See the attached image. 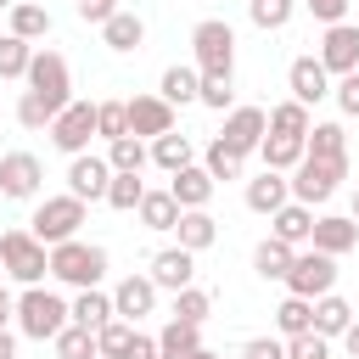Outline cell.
<instances>
[{
	"label": "cell",
	"instance_id": "cell-1",
	"mask_svg": "<svg viewBox=\"0 0 359 359\" xmlns=\"http://www.w3.org/2000/svg\"><path fill=\"white\" fill-rule=\"evenodd\" d=\"M11 320H17V331H22L28 342H56V337L73 325V320H67V303H62L56 292H45V286H22Z\"/></svg>",
	"mask_w": 359,
	"mask_h": 359
},
{
	"label": "cell",
	"instance_id": "cell-2",
	"mask_svg": "<svg viewBox=\"0 0 359 359\" xmlns=\"http://www.w3.org/2000/svg\"><path fill=\"white\" fill-rule=\"evenodd\" d=\"M50 275L62 280V286H79V292H90V286H101V275H107V247H95V241H62V247H50Z\"/></svg>",
	"mask_w": 359,
	"mask_h": 359
},
{
	"label": "cell",
	"instance_id": "cell-3",
	"mask_svg": "<svg viewBox=\"0 0 359 359\" xmlns=\"http://www.w3.org/2000/svg\"><path fill=\"white\" fill-rule=\"evenodd\" d=\"M79 224H84V202L79 196H45L34 208V219H28V236L39 247H62V241L79 236Z\"/></svg>",
	"mask_w": 359,
	"mask_h": 359
},
{
	"label": "cell",
	"instance_id": "cell-4",
	"mask_svg": "<svg viewBox=\"0 0 359 359\" xmlns=\"http://www.w3.org/2000/svg\"><path fill=\"white\" fill-rule=\"evenodd\" d=\"M0 269L17 280V286H39L50 275V247H39L28 230H6L0 236Z\"/></svg>",
	"mask_w": 359,
	"mask_h": 359
},
{
	"label": "cell",
	"instance_id": "cell-5",
	"mask_svg": "<svg viewBox=\"0 0 359 359\" xmlns=\"http://www.w3.org/2000/svg\"><path fill=\"white\" fill-rule=\"evenodd\" d=\"M342 180H348V163H320V157H303V163L286 174V185H292V202H303V208H320V202H331Z\"/></svg>",
	"mask_w": 359,
	"mask_h": 359
},
{
	"label": "cell",
	"instance_id": "cell-6",
	"mask_svg": "<svg viewBox=\"0 0 359 359\" xmlns=\"http://www.w3.org/2000/svg\"><path fill=\"white\" fill-rule=\"evenodd\" d=\"M191 50H196V73H230L236 67V28L219 17H202L191 28Z\"/></svg>",
	"mask_w": 359,
	"mask_h": 359
},
{
	"label": "cell",
	"instance_id": "cell-7",
	"mask_svg": "<svg viewBox=\"0 0 359 359\" xmlns=\"http://www.w3.org/2000/svg\"><path fill=\"white\" fill-rule=\"evenodd\" d=\"M22 79H28V90L45 95L56 112L73 101V73H67V56H62V50H34V62H28Z\"/></svg>",
	"mask_w": 359,
	"mask_h": 359
},
{
	"label": "cell",
	"instance_id": "cell-8",
	"mask_svg": "<svg viewBox=\"0 0 359 359\" xmlns=\"http://www.w3.org/2000/svg\"><path fill=\"white\" fill-rule=\"evenodd\" d=\"M90 140H95V101H67L50 118V146L79 157V151H90Z\"/></svg>",
	"mask_w": 359,
	"mask_h": 359
},
{
	"label": "cell",
	"instance_id": "cell-9",
	"mask_svg": "<svg viewBox=\"0 0 359 359\" xmlns=\"http://www.w3.org/2000/svg\"><path fill=\"white\" fill-rule=\"evenodd\" d=\"M286 292L292 297H325V292H337V258H325V252H297L292 258V269H286Z\"/></svg>",
	"mask_w": 359,
	"mask_h": 359
},
{
	"label": "cell",
	"instance_id": "cell-10",
	"mask_svg": "<svg viewBox=\"0 0 359 359\" xmlns=\"http://www.w3.org/2000/svg\"><path fill=\"white\" fill-rule=\"evenodd\" d=\"M39 185H45V163H39L34 151H6V157H0V196L34 202Z\"/></svg>",
	"mask_w": 359,
	"mask_h": 359
},
{
	"label": "cell",
	"instance_id": "cell-11",
	"mask_svg": "<svg viewBox=\"0 0 359 359\" xmlns=\"http://www.w3.org/2000/svg\"><path fill=\"white\" fill-rule=\"evenodd\" d=\"M320 67L331 79H348L359 73V22H331L325 39H320Z\"/></svg>",
	"mask_w": 359,
	"mask_h": 359
},
{
	"label": "cell",
	"instance_id": "cell-12",
	"mask_svg": "<svg viewBox=\"0 0 359 359\" xmlns=\"http://www.w3.org/2000/svg\"><path fill=\"white\" fill-rule=\"evenodd\" d=\"M264 135H269V112H264V107H230L219 140H224L236 157H252V151L264 146Z\"/></svg>",
	"mask_w": 359,
	"mask_h": 359
},
{
	"label": "cell",
	"instance_id": "cell-13",
	"mask_svg": "<svg viewBox=\"0 0 359 359\" xmlns=\"http://www.w3.org/2000/svg\"><path fill=\"white\" fill-rule=\"evenodd\" d=\"M107 185H112V163L95 157V151H79L67 163V196L79 202H107Z\"/></svg>",
	"mask_w": 359,
	"mask_h": 359
},
{
	"label": "cell",
	"instance_id": "cell-14",
	"mask_svg": "<svg viewBox=\"0 0 359 359\" xmlns=\"http://www.w3.org/2000/svg\"><path fill=\"white\" fill-rule=\"evenodd\" d=\"M151 286L157 292H185V286H196V252H185V247H163V252H151Z\"/></svg>",
	"mask_w": 359,
	"mask_h": 359
},
{
	"label": "cell",
	"instance_id": "cell-15",
	"mask_svg": "<svg viewBox=\"0 0 359 359\" xmlns=\"http://www.w3.org/2000/svg\"><path fill=\"white\" fill-rule=\"evenodd\" d=\"M309 247H314V252H325V258H342V252H353V247H359V224H353L348 213H320V219H314V230H309Z\"/></svg>",
	"mask_w": 359,
	"mask_h": 359
},
{
	"label": "cell",
	"instance_id": "cell-16",
	"mask_svg": "<svg viewBox=\"0 0 359 359\" xmlns=\"http://www.w3.org/2000/svg\"><path fill=\"white\" fill-rule=\"evenodd\" d=\"M151 309H157V286H151V275H123V280L112 286V314H118V320L135 325V320H146Z\"/></svg>",
	"mask_w": 359,
	"mask_h": 359
},
{
	"label": "cell",
	"instance_id": "cell-17",
	"mask_svg": "<svg viewBox=\"0 0 359 359\" xmlns=\"http://www.w3.org/2000/svg\"><path fill=\"white\" fill-rule=\"evenodd\" d=\"M286 84H292V101H297V107H314V101L331 95V73L320 67V56H297V62L286 67Z\"/></svg>",
	"mask_w": 359,
	"mask_h": 359
},
{
	"label": "cell",
	"instance_id": "cell-18",
	"mask_svg": "<svg viewBox=\"0 0 359 359\" xmlns=\"http://www.w3.org/2000/svg\"><path fill=\"white\" fill-rule=\"evenodd\" d=\"M123 107H129V135H135V140H140V135L157 140V135L174 129V107H168L163 95H135V101H123Z\"/></svg>",
	"mask_w": 359,
	"mask_h": 359
},
{
	"label": "cell",
	"instance_id": "cell-19",
	"mask_svg": "<svg viewBox=\"0 0 359 359\" xmlns=\"http://www.w3.org/2000/svg\"><path fill=\"white\" fill-rule=\"evenodd\" d=\"M168 196L180 202V213H191V208H208V202H213V180H208V168H202V163H191V168L168 174Z\"/></svg>",
	"mask_w": 359,
	"mask_h": 359
},
{
	"label": "cell",
	"instance_id": "cell-20",
	"mask_svg": "<svg viewBox=\"0 0 359 359\" xmlns=\"http://www.w3.org/2000/svg\"><path fill=\"white\" fill-rule=\"evenodd\" d=\"M309 230H314V208H303V202H286V208L269 213V236L286 241V247H303Z\"/></svg>",
	"mask_w": 359,
	"mask_h": 359
},
{
	"label": "cell",
	"instance_id": "cell-21",
	"mask_svg": "<svg viewBox=\"0 0 359 359\" xmlns=\"http://www.w3.org/2000/svg\"><path fill=\"white\" fill-rule=\"evenodd\" d=\"M6 34H17L22 45H34V39L50 34V11L34 6V0H11V11H6Z\"/></svg>",
	"mask_w": 359,
	"mask_h": 359
},
{
	"label": "cell",
	"instance_id": "cell-22",
	"mask_svg": "<svg viewBox=\"0 0 359 359\" xmlns=\"http://www.w3.org/2000/svg\"><path fill=\"white\" fill-rule=\"evenodd\" d=\"M286 202H292V185H286V174L264 168L258 180H247V208H252V213H275V208H286Z\"/></svg>",
	"mask_w": 359,
	"mask_h": 359
},
{
	"label": "cell",
	"instance_id": "cell-23",
	"mask_svg": "<svg viewBox=\"0 0 359 359\" xmlns=\"http://www.w3.org/2000/svg\"><path fill=\"white\" fill-rule=\"evenodd\" d=\"M348 325H353V303H348V297H337V292L314 297V337L337 342V337H342Z\"/></svg>",
	"mask_w": 359,
	"mask_h": 359
},
{
	"label": "cell",
	"instance_id": "cell-24",
	"mask_svg": "<svg viewBox=\"0 0 359 359\" xmlns=\"http://www.w3.org/2000/svg\"><path fill=\"white\" fill-rule=\"evenodd\" d=\"M303 157H320V163H348V135L342 123H314L303 135Z\"/></svg>",
	"mask_w": 359,
	"mask_h": 359
},
{
	"label": "cell",
	"instance_id": "cell-25",
	"mask_svg": "<svg viewBox=\"0 0 359 359\" xmlns=\"http://www.w3.org/2000/svg\"><path fill=\"white\" fill-rule=\"evenodd\" d=\"M174 236H180V247H185V252H208V247L219 241V224H213V213H208V208H191V213H180Z\"/></svg>",
	"mask_w": 359,
	"mask_h": 359
},
{
	"label": "cell",
	"instance_id": "cell-26",
	"mask_svg": "<svg viewBox=\"0 0 359 359\" xmlns=\"http://www.w3.org/2000/svg\"><path fill=\"white\" fill-rule=\"evenodd\" d=\"M101 39H107V50H140V39H146V22L135 17V11H112L107 22H101Z\"/></svg>",
	"mask_w": 359,
	"mask_h": 359
},
{
	"label": "cell",
	"instance_id": "cell-27",
	"mask_svg": "<svg viewBox=\"0 0 359 359\" xmlns=\"http://www.w3.org/2000/svg\"><path fill=\"white\" fill-rule=\"evenodd\" d=\"M151 163H157L163 174H180V168H191V163H196V151H191V135H180V129L157 135V140H151Z\"/></svg>",
	"mask_w": 359,
	"mask_h": 359
},
{
	"label": "cell",
	"instance_id": "cell-28",
	"mask_svg": "<svg viewBox=\"0 0 359 359\" xmlns=\"http://www.w3.org/2000/svg\"><path fill=\"white\" fill-rule=\"evenodd\" d=\"M67 320L84 325V331H101V325L112 320V297H107L101 286H90V292H79V297L67 303Z\"/></svg>",
	"mask_w": 359,
	"mask_h": 359
},
{
	"label": "cell",
	"instance_id": "cell-29",
	"mask_svg": "<svg viewBox=\"0 0 359 359\" xmlns=\"http://www.w3.org/2000/svg\"><path fill=\"white\" fill-rule=\"evenodd\" d=\"M202 348V325H185V320H168L157 331V359H191Z\"/></svg>",
	"mask_w": 359,
	"mask_h": 359
},
{
	"label": "cell",
	"instance_id": "cell-30",
	"mask_svg": "<svg viewBox=\"0 0 359 359\" xmlns=\"http://www.w3.org/2000/svg\"><path fill=\"white\" fill-rule=\"evenodd\" d=\"M258 157H264V168H275V174H292V168L303 163V140H292V135H264Z\"/></svg>",
	"mask_w": 359,
	"mask_h": 359
},
{
	"label": "cell",
	"instance_id": "cell-31",
	"mask_svg": "<svg viewBox=\"0 0 359 359\" xmlns=\"http://www.w3.org/2000/svg\"><path fill=\"white\" fill-rule=\"evenodd\" d=\"M135 213H140V224H146V230H174V224H180V202H174L168 191H146Z\"/></svg>",
	"mask_w": 359,
	"mask_h": 359
},
{
	"label": "cell",
	"instance_id": "cell-32",
	"mask_svg": "<svg viewBox=\"0 0 359 359\" xmlns=\"http://www.w3.org/2000/svg\"><path fill=\"white\" fill-rule=\"evenodd\" d=\"M292 258H297V247H286V241H258V252H252V269L264 275V280H286V269H292Z\"/></svg>",
	"mask_w": 359,
	"mask_h": 359
},
{
	"label": "cell",
	"instance_id": "cell-33",
	"mask_svg": "<svg viewBox=\"0 0 359 359\" xmlns=\"http://www.w3.org/2000/svg\"><path fill=\"white\" fill-rule=\"evenodd\" d=\"M196 84H202V73H196V67H168V73H163V84H157V95H163L168 107H185V101H196Z\"/></svg>",
	"mask_w": 359,
	"mask_h": 359
},
{
	"label": "cell",
	"instance_id": "cell-34",
	"mask_svg": "<svg viewBox=\"0 0 359 359\" xmlns=\"http://www.w3.org/2000/svg\"><path fill=\"white\" fill-rule=\"evenodd\" d=\"M309 129H314L309 107H297V101H280V107H269V135H292V140H303Z\"/></svg>",
	"mask_w": 359,
	"mask_h": 359
},
{
	"label": "cell",
	"instance_id": "cell-35",
	"mask_svg": "<svg viewBox=\"0 0 359 359\" xmlns=\"http://www.w3.org/2000/svg\"><path fill=\"white\" fill-rule=\"evenodd\" d=\"M275 325H280V337H303V331H314V303L286 292V303L275 309Z\"/></svg>",
	"mask_w": 359,
	"mask_h": 359
},
{
	"label": "cell",
	"instance_id": "cell-36",
	"mask_svg": "<svg viewBox=\"0 0 359 359\" xmlns=\"http://www.w3.org/2000/svg\"><path fill=\"white\" fill-rule=\"evenodd\" d=\"M107 163H112V174H140V168L151 163V151H146L135 135H123V140H112V146H107Z\"/></svg>",
	"mask_w": 359,
	"mask_h": 359
},
{
	"label": "cell",
	"instance_id": "cell-37",
	"mask_svg": "<svg viewBox=\"0 0 359 359\" xmlns=\"http://www.w3.org/2000/svg\"><path fill=\"white\" fill-rule=\"evenodd\" d=\"M292 11H297V0H247V17H252V28H264V34L286 28V22H292Z\"/></svg>",
	"mask_w": 359,
	"mask_h": 359
},
{
	"label": "cell",
	"instance_id": "cell-38",
	"mask_svg": "<svg viewBox=\"0 0 359 359\" xmlns=\"http://www.w3.org/2000/svg\"><path fill=\"white\" fill-rule=\"evenodd\" d=\"M196 101H202V107H213V112H230V107H236V84H230V73H202Z\"/></svg>",
	"mask_w": 359,
	"mask_h": 359
},
{
	"label": "cell",
	"instance_id": "cell-39",
	"mask_svg": "<svg viewBox=\"0 0 359 359\" xmlns=\"http://www.w3.org/2000/svg\"><path fill=\"white\" fill-rule=\"evenodd\" d=\"M95 135L112 146V140H123L129 135V107L123 101H95Z\"/></svg>",
	"mask_w": 359,
	"mask_h": 359
},
{
	"label": "cell",
	"instance_id": "cell-40",
	"mask_svg": "<svg viewBox=\"0 0 359 359\" xmlns=\"http://www.w3.org/2000/svg\"><path fill=\"white\" fill-rule=\"evenodd\" d=\"M202 168H208V180L219 185V180H241V168H247V157H236L224 140H213L208 146V157H202Z\"/></svg>",
	"mask_w": 359,
	"mask_h": 359
},
{
	"label": "cell",
	"instance_id": "cell-41",
	"mask_svg": "<svg viewBox=\"0 0 359 359\" xmlns=\"http://www.w3.org/2000/svg\"><path fill=\"white\" fill-rule=\"evenodd\" d=\"M140 196H146V180H140V174H112V185H107V208L135 213V208H140Z\"/></svg>",
	"mask_w": 359,
	"mask_h": 359
},
{
	"label": "cell",
	"instance_id": "cell-42",
	"mask_svg": "<svg viewBox=\"0 0 359 359\" xmlns=\"http://www.w3.org/2000/svg\"><path fill=\"white\" fill-rule=\"evenodd\" d=\"M213 314V297L202 292V286H185V292H174V314L168 320H185V325H202Z\"/></svg>",
	"mask_w": 359,
	"mask_h": 359
},
{
	"label": "cell",
	"instance_id": "cell-43",
	"mask_svg": "<svg viewBox=\"0 0 359 359\" xmlns=\"http://www.w3.org/2000/svg\"><path fill=\"white\" fill-rule=\"evenodd\" d=\"M129 342H135V325H129V320H118V314L95 331V353H101V359H123V348H129Z\"/></svg>",
	"mask_w": 359,
	"mask_h": 359
},
{
	"label": "cell",
	"instance_id": "cell-44",
	"mask_svg": "<svg viewBox=\"0 0 359 359\" xmlns=\"http://www.w3.org/2000/svg\"><path fill=\"white\" fill-rule=\"evenodd\" d=\"M50 348H56V359H101L95 353V331H84V325H67Z\"/></svg>",
	"mask_w": 359,
	"mask_h": 359
},
{
	"label": "cell",
	"instance_id": "cell-45",
	"mask_svg": "<svg viewBox=\"0 0 359 359\" xmlns=\"http://www.w3.org/2000/svg\"><path fill=\"white\" fill-rule=\"evenodd\" d=\"M34 62V45H22L17 34H0V79H22Z\"/></svg>",
	"mask_w": 359,
	"mask_h": 359
},
{
	"label": "cell",
	"instance_id": "cell-46",
	"mask_svg": "<svg viewBox=\"0 0 359 359\" xmlns=\"http://www.w3.org/2000/svg\"><path fill=\"white\" fill-rule=\"evenodd\" d=\"M50 118H56V107H50L45 95L22 90V101H17V123H22V129H50Z\"/></svg>",
	"mask_w": 359,
	"mask_h": 359
},
{
	"label": "cell",
	"instance_id": "cell-47",
	"mask_svg": "<svg viewBox=\"0 0 359 359\" xmlns=\"http://www.w3.org/2000/svg\"><path fill=\"white\" fill-rule=\"evenodd\" d=\"M286 359H331V342L303 331V337H286Z\"/></svg>",
	"mask_w": 359,
	"mask_h": 359
},
{
	"label": "cell",
	"instance_id": "cell-48",
	"mask_svg": "<svg viewBox=\"0 0 359 359\" xmlns=\"http://www.w3.org/2000/svg\"><path fill=\"white\" fill-rule=\"evenodd\" d=\"M331 95H337V107H342L348 118H359V73H348V79H337V84H331Z\"/></svg>",
	"mask_w": 359,
	"mask_h": 359
},
{
	"label": "cell",
	"instance_id": "cell-49",
	"mask_svg": "<svg viewBox=\"0 0 359 359\" xmlns=\"http://www.w3.org/2000/svg\"><path fill=\"white\" fill-rule=\"evenodd\" d=\"M241 359H286V342H275V337H252V342H241Z\"/></svg>",
	"mask_w": 359,
	"mask_h": 359
},
{
	"label": "cell",
	"instance_id": "cell-50",
	"mask_svg": "<svg viewBox=\"0 0 359 359\" xmlns=\"http://www.w3.org/2000/svg\"><path fill=\"white\" fill-rule=\"evenodd\" d=\"M303 6H309L325 28H331V22H348V0H303Z\"/></svg>",
	"mask_w": 359,
	"mask_h": 359
},
{
	"label": "cell",
	"instance_id": "cell-51",
	"mask_svg": "<svg viewBox=\"0 0 359 359\" xmlns=\"http://www.w3.org/2000/svg\"><path fill=\"white\" fill-rule=\"evenodd\" d=\"M112 11H118V0H79V17H84V22H95V28H101Z\"/></svg>",
	"mask_w": 359,
	"mask_h": 359
},
{
	"label": "cell",
	"instance_id": "cell-52",
	"mask_svg": "<svg viewBox=\"0 0 359 359\" xmlns=\"http://www.w3.org/2000/svg\"><path fill=\"white\" fill-rule=\"evenodd\" d=\"M123 359H157V337H146V331H135V342L123 348Z\"/></svg>",
	"mask_w": 359,
	"mask_h": 359
},
{
	"label": "cell",
	"instance_id": "cell-53",
	"mask_svg": "<svg viewBox=\"0 0 359 359\" xmlns=\"http://www.w3.org/2000/svg\"><path fill=\"white\" fill-rule=\"evenodd\" d=\"M337 342H342V353H348V359H359V314H353V325H348Z\"/></svg>",
	"mask_w": 359,
	"mask_h": 359
},
{
	"label": "cell",
	"instance_id": "cell-54",
	"mask_svg": "<svg viewBox=\"0 0 359 359\" xmlns=\"http://www.w3.org/2000/svg\"><path fill=\"white\" fill-rule=\"evenodd\" d=\"M0 359H17V337H11L6 325H0Z\"/></svg>",
	"mask_w": 359,
	"mask_h": 359
},
{
	"label": "cell",
	"instance_id": "cell-55",
	"mask_svg": "<svg viewBox=\"0 0 359 359\" xmlns=\"http://www.w3.org/2000/svg\"><path fill=\"white\" fill-rule=\"evenodd\" d=\"M11 309H17V303H11V292H6V275H0V325L11 320Z\"/></svg>",
	"mask_w": 359,
	"mask_h": 359
},
{
	"label": "cell",
	"instance_id": "cell-56",
	"mask_svg": "<svg viewBox=\"0 0 359 359\" xmlns=\"http://www.w3.org/2000/svg\"><path fill=\"white\" fill-rule=\"evenodd\" d=\"M191 359H219V353H213V348H196V353H191Z\"/></svg>",
	"mask_w": 359,
	"mask_h": 359
},
{
	"label": "cell",
	"instance_id": "cell-57",
	"mask_svg": "<svg viewBox=\"0 0 359 359\" xmlns=\"http://www.w3.org/2000/svg\"><path fill=\"white\" fill-rule=\"evenodd\" d=\"M348 219H353V224H359V185H353V213H348Z\"/></svg>",
	"mask_w": 359,
	"mask_h": 359
},
{
	"label": "cell",
	"instance_id": "cell-58",
	"mask_svg": "<svg viewBox=\"0 0 359 359\" xmlns=\"http://www.w3.org/2000/svg\"><path fill=\"white\" fill-rule=\"evenodd\" d=\"M0 11H11V0H0Z\"/></svg>",
	"mask_w": 359,
	"mask_h": 359
},
{
	"label": "cell",
	"instance_id": "cell-59",
	"mask_svg": "<svg viewBox=\"0 0 359 359\" xmlns=\"http://www.w3.org/2000/svg\"><path fill=\"white\" fill-rule=\"evenodd\" d=\"M0 275H6V269H0Z\"/></svg>",
	"mask_w": 359,
	"mask_h": 359
}]
</instances>
